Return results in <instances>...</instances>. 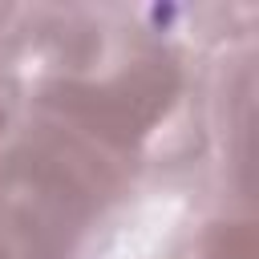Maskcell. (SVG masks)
<instances>
[{"label": "cell", "mask_w": 259, "mask_h": 259, "mask_svg": "<svg viewBox=\"0 0 259 259\" xmlns=\"http://www.w3.org/2000/svg\"><path fill=\"white\" fill-rule=\"evenodd\" d=\"M202 259H255L251 223H219L202 247Z\"/></svg>", "instance_id": "obj_2"}, {"label": "cell", "mask_w": 259, "mask_h": 259, "mask_svg": "<svg viewBox=\"0 0 259 259\" xmlns=\"http://www.w3.org/2000/svg\"><path fill=\"white\" fill-rule=\"evenodd\" d=\"M113 174L81 142L45 134L0 158V251L8 259H69L97 223Z\"/></svg>", "instance_id": "obj_1"}, {"label": "cell", "mask_w": 259, "mask_h": 259, "mask_svg": "<svg viewBox=\"0 0 259 259\" xmlns=\"http://www.w3.org/2000/svg\"><path fill=\"white\" fill-rule=\"evenodd\" d=\"M0 130H4V105H0Z\"/></svg>", "instance_id": "obj_3"}, {"label": "cell", "mask_w": 259, "mask_h": 259, "mask_svg": "<svg viewBox=\"0 0 259 259\" xmlns=\"http://www.w3.org/2000/svg\"><path fill=\"white\" fill-rule=\"evenodd\" d=\"M0 259H8V255H4V251H0Z\"/></svg>", "instance_id": "obj_4"}]
</instances>
